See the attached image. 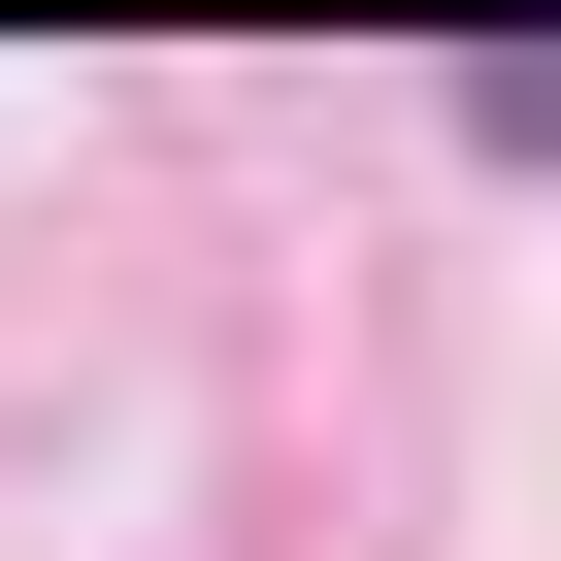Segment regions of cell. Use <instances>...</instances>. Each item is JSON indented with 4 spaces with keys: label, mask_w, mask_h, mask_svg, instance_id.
I'll use <instances>...</instances> for the list:
<instances>
[{
    "label": "cell",
    "mask_w": 561,
    "mask_h": 561,
    "mask_svg": "<svg viewBox=\"0 0 561 561\" xmlns=\"http://www.w3.org/2000/svg\"><path fill=\"white\" fill-rule=\"evenodd\" d=\"M462 133H495V165H561V34H495V67H462Z\"/></svg>",
    "instance_id": "1"
}]
</instances>
